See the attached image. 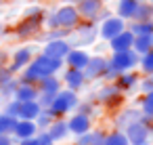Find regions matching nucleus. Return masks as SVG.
<instances>
[{
	"label": "nucleus",
	"instance_id": "nucleus-1",
	"mask_svg": "<svg viewBox=\"0 0 153 145\" xmlns=\"http://www.w3.org/2000/svg\"><path fill=\"white\" fill-rule=\"evenodd\" d=\"M65 63H63V59H51V57H46V55H34V59L19 72L21 76H19V80L21 82H32V84H36L40 78H44V76H53V74H59L61 72V67H63Z\"/></svg>",
	"mask_w": 153,
	"mask_h": 145
},
{
	"label": "nucleus",
	"instance_id": "nucleus-2",
	"mask_svg": "<svg viewBox=\"0 0 153 145\" xmlns=\"http://www.w3.org/2000/svg\"><path fill=\"white\" fill-rule=\"evenodd\" d=\"M44 15H46V9H42V7L25 9L21 21L15 25V36L21 40H30V38L38 36L44 28Z\"/></svg>",
	"mask_w": 153,
	"mask_h": 145
},
{
	"label": "nucleus",
	"instance_id": "nucleus-3",
	"mask_svg": "<svg viewBox=\"0 0 153 145\" xmlns=\"http://www.w3.org/2000/svg\"><path fill=\"white\" fill-rule=\"evenodd\" d=\"M97 38H99V28H97V23H94V21H84V19H82V21L69 32L67 42H69L71 46L84 49V46L94 44Z\"/></svg>",
	"mask_w": 153,
	"mask_h": 145
},
{
	"label": "nucleus",
	"instance_id": "nucleus-4",
	"mask_svg": "<svg viewBox=\"0 0 153 145\" xmlns=\"http://www.w3.org/2000/svg\"><path fill=\"white\" fill-rule=\"evenodd\" d=\"M78 103H80L78 93H76V90H69V88H65V86H63V88L55 95V99H53V103H51V107H48V109L55 114V118H63V116H67V114L76 111Z\"/></svg>",
	"mask_w": 153,
	"mask_h": 145
},
{
	"label": "nucleus",
	"instance_id": "nucleus-5",
	"mask_svg": "<svg viewBox=\"0 0 153 145\" xmlns=\"http://www.w3.org/2000/svg\"><path fill=\"white\" fill-rule=\"evenodd\" d=\"M138 57H140V55L134 53L132 49H128V51H117V53H113V55L109 57V67L115 70L117 74L136 70V67H138Z\"/></svg>",
	"mask_w": 153,
	"mask_h": 145
},
{
	"label": "nucleus",
	"instance_id": "nucleus-6",
	"mask_svg": "<svg viewBox=\"0 0 153 145\" xmlns=\"http://www.w3.org/2000/svg\"><path fill=\"white\" fill-rule=\"evenodd\" d=\"M97 101L107 109H115L124 103V93L115 86V82H105L97 90Z\"/></svg>",
	"mask_w": 153,
	"mask_h": 145
},
{
	"label": "nucleus",
	"instance_id": "nucleus-7",
	"mask_svg": "<svg viewBox=\"0 0 153 145\" xmlns=\"http://www.w3.org/2000/svg\"><path fill=\"white\" fill-rule=\"evenodd\" d=\"M97 28H99V38L105 40V42H109L113 36H117L120 32H124L128 28V21H124L122 17H117V15L111 13L107 19H103L101 23H97Z\"/></svg>",
	"mask_w": 153,
	"mask_h": 145
},
{
	"label": "nucleus",
	"instance_id": "nucleus-8",
	"mask_svg": "<svg viewBox=\"0 0 153 145\" xmlns=\"http://www.w3.org/2000/svg\"><path fill=\"white\" fill-rule=\"evenodd\" d=\"M55 17H57V25L63 28V30H74L82 21L78 9L74 4H69V2L67 4H61L59 9H55Z\"/></svg>",
	"mask_w": 153,
	"mask_h": 145
},
{
	"label": "nucleus",
	"instance_id": "nucleus-9",
	"mask_svg": "<svg viewBox=\"0 0 153 145\" xmlns=\"http://www.w3.org/2000/svg\"><path fill=\"white\" fill-rule=\"evenodd\" d=\"M124 132H126V137H128L130 145H149L151 135H153L151 126L143 124L140 120H138V122H134V124H130V126H126V128H124Z\"/></svg>",
	"mask_w": 153,
	"mask_h": 145
},
{
	"label": "nucleus",
	"instance_id": "nucleus-10",
	"mask_svg": "<svg viewBox=\"0 0 153 145\" xmlns=\"http://www.w3.org/2000/svg\"><path fill=\"white\" fill-rule=\"evenodd\" d=\"M107 67H109V59L107 57H103V55H90V59H88V63H86V67L82 72H84L86 80H101L105 76Z\"/></svg>",
	"mask_w": 153,
	"mask_h": 145
},
{
	"label": "nucleus",
	"instance_id": "nucleus-11",
	"mask_svg": "<svg viewBox=\"0 0 153 145\" xmlns=\"http://www.w3.org/2000/svg\"><path fill=\"white\" fill-rule=\"evenodd\" d=\"M71 4L78 9V13L84 21H94L97 15L101 13V9L105 7L103 0H74Z\"/></svg>",
	"mask_w": 153,
	"mask_h": 145
},
{
	"label": "nucleus",
	"instance_id": "nucleus-12",
	"mask_svg": "<svg viewBox=\"0 0 153 145\" xmlns=\"http://www.w3.org/2000/svg\"><path fill=\"white\" fill-rule=\"evenodd\" d=\"M71 44L67 42V38H57V40H46L42 46V55L51 57V59H65V55L69 53Z\"/></svg>",
	"mask_w": 153,
	"mask_h": 145
},
{
	"label": "nucleus",
	"instance_id": "nucleus-13",
	"mask_svg": "<svg viewBox=\"0 0 153 145\" xmlns=\"http://www.w3.org/2000/svg\"><path fill=\"white\" fill-rule=\"evenodd\" d=\"M67 128H69V132H71L74 137L84 135V132H88V130L92 128V118L86 116V114L74 111V116L67 118Z\"/></svg>",
	"mask_w": 153,
	"mask_h": 145
},
{
	"label": "nucleus",
	"instance_id": "nucleus-14",
	"mask_svg": "<svg viewBox=\"0 0 153 145\" xmlns=\"http://www.w3.org/2000/svg\"><path fill=\"white\" fill-rule=\"evenodd\" d=\"M32 59H34V49H32V46H21V49H17V51L11 55L9 70H11L13 74H19Z\"/></svg>",
	"mask_w": 153,
	"mask_h": 145
},
{
	"label": "nucleus",
	"instance_id": "nucleus-15",
	"mask_svg": "<svg viewBox=\"0 0 153 145\" xmlns=\"http://www.w3.org/2000/svg\"><path fill=\"white\" fill-rule=\"evenodd\" d=\"M88 59H90V53H88L86 49L71 46V49H69V53L65 55L63 63H65L67 67H74V70H84V67H86V63H88Z\"/></svg>",
	"mask_w": 153,
	"mask_h": 145
},
{
	"label": "nucleus",
	"instance_id": "nucleus-16",
	"mask_svg": "<svg viewBox=\"0 0 153 145\" xmlns=\"http://www.w3.org/2000/svg\"><path fill=\"white\" fill-rule=\"evenodd\" d=\"M61 82H63V86L65 88H69V90H82L84 88V84L88 82L86 80V76H84V72L82 70H74V67H67L65 72H63V78H61Z\"/></svg>",
	"mask_w": 153,
	"mask_h": 145
},
{
	"label": "nucleus",
	"instance_id": "nucleus-17",
	"mask_svg": "<svg viewBox=\"0 0 153 145\" xmlns=\"http://www.w3.org/2000/svg\"><path fill=\"white\" fill-rule=\"evenodd\" d=\"M138 80H140V74L134 72V70H130V72L117 74V78H115L113 82H115V86H117L122 93H128V90H132V88L138 86Z\"/></svg>",
	"mask_w": 153,
	"mask_h": 145
},
{
	"label": "nucleus",
	"instance_id": "nucleus-18",
	"mask_svg": "<svg viewBox=\"0 0 153 145\" xmlns=\"http://www.w3.org/2000/svg\"><path fill=\"white\" fill-rule=\"evenodd\" d=\"M132 42H134V34L126 28L124 32H120L117 36H113V38L109 40V49H111V53L128 51V49H132Z\"/></svg>",
	"mask_w": 153,
	"mask_h": 145
},
{
	"label": "nucleus",
	"instance_id": "nucleus-19",
	"mask_svg": "<svg viewBox=\"0 0 153 145\" xmlns=\"http://www.w3.org/2000/svg\"><path fill=\"white\" fill-rule=\"evenodd\" d=\"M138 120H140V109H136V107H124L115 116V128L124 130L126 126H130V124H134Z\"/></svg>",
	"mask_w": 153,
	"mask_h": 145
},
{
	"label": "nucleus",
	"instance_id": "nucleus-20",
	"mask_svg": "<svg viewBox=\"0 0 153 145\" xmlns=\"http://www.w3.org/2000/svg\"><path fill=\"white\" fill-rule=\"evenodd\" d=\"M105 137H107V132L103 128H90L88 132L76 137V145H103Z\"/></svg>",
	"mask_w": 153,
	"mask_h": 145
},
{
	"label": "nucleus",
	"instance_id": "nucleus-21",
	"mask_svg": "<svg viewBox=\"0 0 153 145\" xmlns=\"http://www.w3.org/2000/svg\"><path fill=\"white\" fill-rule=\"evenodd\" d=\"M36 132H38V126H36L34 120H17V124H15V128H13V137H15L17 141L36 137Z\"/></svg>",
	"mask_w": 153,
	"mask_h": 145
},
{
	"label": "nucleus",
	"instance_id": "nucleus-22",
	"mask_svg": "<svg viewBox=\"0 0 153 145\" xmlns=\"http://www.w3.org/2000/svg\"><path fill=\"white\" fill-rule=\"evenodd\" d=\"M36 86H38V93H51V95H57V93L63 88V82H61V78H57V74H53V76L40 78V80L36 82Z\"/></svg>",
	"mask_w": 153,
	"mask_h": 145
},
{
	"label": "nucleus",
	"instance_id": "nucleus-23",
	"mask_svg": "<svg viewBox=\"0 0 153 145\" xmlns=\"http://www.w3.org/2000/svg\"><path fill=\"white\" fill-rule=\"evenodd\" d=\"M138 2H140V0H117V4H115V15L122 17L124 21H132Z\"/></svg>",
	"mask_w": 153,
	"mask_h": 145
},
{
	"label": "nucleus",
	"instance_id": "nucleus-24",
	"mask_svg": "<svg viewBox=\"0 0 153 145\" xmlns=\"http://www.w3.org/2000/svg\"><path fill=\"white\" fill-rule=\"evenodd\" d=\"M46 132L53 137V141H55V143H59V141L67 139V135H69L67 120H65V118H55V120H53V124L46 128Z\"/></svg>",
	"mask_w": 153,
	"mask_h": 145
},
{
	"label": "nucleus",
	"instance_id": "nucleus-25",
	"mask_svg": "<svg viewBox=\"0 0 153 145\" xmlns=\"http://www.w3.org/2000/svg\"><path fill=\"white\" fill-rule=\"evenodd\" d=\"M13 99H17V101H36L38 99V86L32 84V82H21L19 80V86H17Z\"/></svg>",
	"mask_w": 153,
	"mask_h": 145
},
{
	"label": "nucleus",
	"instance_id": "nucleus-26",
	"mask_svg": "<svg viewBox=\"0 0 153 145\" xmlns=\"http://www.w3.org/2000/svg\"><path fill=\"white\" fill-rule=\"evenodd\" d=\"M40 111H42V107H40L38 101H21L17 120H36V116Z\"/></svg>",
	"mask_w": 153,
	"mask_h": 145
},
{
	"label": "nucleus",
	"instance_id": "nucleus-27",
	"mask_svg": "<svg viewBox=\"0 0 153 145\" xmlns=\"http://www.w3.org/2000/svg\"><path fill=\"white\" fill-rule=\"evenodd\" d=\"M153 49V34H140V36H134V42H132V51L138 53V55H145L147 51Z\"/></svg>",
	"mask_w": 153,
	"mask_h": 145
},
{
	"label": "nucleus",
	"instance_id": "nucleus-28",
	"mask_svg": "<svg viewBox=\"0 0 153 145\" xmlns=\"http://www.w3.org/2000/svg\"><path fill=\"white\" fill-rule=\"evenodd\" d=\"M149 19H153V4L149 0H140L132 21H149Z\"/></svg>",
	"mask_w": 153,
	"mask_h": 145
},
{
	"label": "nucleus",
	"instance_id": "nucleus-29",
	"mask_svg": "<svg viewBox=\"0 0 153 145\" xmlns=\"http://www.w3.org/2000/svg\"><path fill=\"white\" fill-rule=\"evenodd\" d=\"M128 30H130L134 36L153 34V19H149V21H128Z\"/></svg>",
	"mask_w": 153,
	"mask_h": 145
},
{
	"label": "nucleus",
	"instance_id": "nucleus-30",
	"mask_svg": "<svg viewBox=\"0 0 153 145\" xmlns=\"http://www.w3.org/2000/svg\"><path fill=\"white\" fill-rule=\"evenodd\" d=\"M17 86H19V78L17 76H13L11 80H7L4 84H0V97L2 99H13L15 97V90H17Z\"/></svg>",
	"mask_w": 153,
	"mask_h": 145
},
{
	"label": "nucleus",
	"instance_id": "nucleus-31",
	"mask_svg": "<svg viewBox=\"0 0 153 145\" xmlns=\"http://www.w3.org/2000/svg\"><path fill=\"white\" fill-rule=\"evenodd\" d=\"M103 145H130V141H128V137H126L124 130L115 128L113 132H109V135L105 137V143H103Z\"/></svg>",
	"mask_w": 153,
	"mask_h": 145
},
{
	"label": "nucleus",
	"instance_id": "nucleus-32",
	"mask_svg": "<svg viewBox=\"0 0 153 145\" xmlns=\"http://www.w3.org/2000/svg\"><path fill=\"white\" fill-rule=\"evenodd\" d=\"M53 120H55V114L51 111V109H42L38 116H36V126H38V130H46L51 124H53Z\"/></svg>",
	"mask_w": 153,
	"mask_h": 145
},
{
	"label": "nucleus",
	"instance_id": "nucleus-33",
	"mask_svg": "<svg viewBox=\"0 0 153 145\" xmlns=\"http://www.w3.org/2000/svg\"><path fill=\"white\" fill-rule=\"evenodd\" d=\"M138 67H140V72L145 76H151L153 74V49L138 57Z\"/></svg>",
	"mask_w": 153,
	"mask_h": 145
},
{
	"label": "nucleus",
	"instance_id": "nucleus-34",
	"mask_svg": "<svg viewBox=\"0 0 153 145\" xmlns=\"http://www.w3.org/2000/svg\"><path fill=\"white\" fill-rule=\"evenodd\" d=\"M17 124L15 116H7L4 111L0 114V135H13V128Z\"/></svg>",
	"mask_w": 153,
	"mask_h": 145
},
{
	"label": "nucleus",
	"instance_id": "nucleus-35",
	"mask_svg": "<svg viewBox=\"0 0 153 145\" xmlns=\"http://www.w3.org/2000/svg\"><path fill=\"white\" fill-rule=\"evenodd\" d=\"M140 114L153 118V90L143 93V97H140Z\"/></svg>",
	"mask_w": 153,
	"mask_h": 145
},
{
	"label": "nucleus",
	"instance_id": "nucleus-36",
	"mask_svg": "<svg viewBox=\"0 0 153 145\" xmlns=\"http://www.w3.org/2000/svg\"><path fill=\"white\" fill-rule=\"evenodd\" d=\"M69 32H71V30H63V28H53V30H48V32H44V34H42V40L46 42V40L67 38V36H69Z\"/></svg>",
	"mask_w": 153,
	"mask_h": 145
},
{
	"label": "nucleus",
	"instance_id": "nucleus-37",
	"mask_svg": "<svg viewBox=\"0 0 153 145\" xmlns=\"http://www.w3.org/2000/svg\"><path fill=\"white\" fill-rule=\"evenodd\" d=\"M94 109H97V107H94V103H92V101H80V103H78V107H76V111L86 114V116H90V118L94 116Z\"/></svg>",
	"mask_w": 153,
	"mask_h": 145
},
{
	"label": "nucleus",
	"instance_id": "nucleus-38",
	"mask_svg": "<svg viewBox=\"0 0 153 145\" xmlns=\"http://www.w3.org/2000/svg\"><path fill=\"white\" fill-rule=\"evenodd\" d=\"M19 105H21V101H17V99H9L7 105H4V114L17 118V114H19Z\"/></svg>",
	"mask_w": 153,
	"mask_h": 145
},
{
	"label": "nucleus",
	"instance_id": "nucleus-39",
	"mask_svg": "<svg viewBox=\"0 0 153 145\" xmlns=\"http://www.w3.org/2000/svg\"><path fill=\"white\" fill-rule=\"evenodd\" d=\"M36 141H38V145H57V143L53 141V137H51L46 130H38V132H36Z\"/></svg>",
	"mask_w": 153,
	"mask_h": 145
},
{
	"label": "nucleus",
	"instance_id": "nucleus-40",
	"mask_svg": "<svg viewBox=\"0 0 153 145\" xmlns=\"http://www.w3.org/2000/svg\"><path fill=\"white\" fill-rule=\"evenodd\" d=\"M138 86H140V93H149V90H153V80H151V76L140 78V80H138Z\"/></svg>",
	"mask_w": 153,
	"mask_h": 145
},
{
	"label": "nucleus",
	"instance_id": "nucleus-41",
	"mask_svg": "<svg viewBox=\"0 0 153 145\" xmlns=\"http://www.w3.org/2000/svg\"><path fill=\"white\" fill-rule=\"evenodd\" d=\"M13 76H15V74L9 70V65H7V63H4V65H0V84H4V82H7V80H11Z\"/></svg>",
	"mask_w": 153,
	"mask_h": 145
},
{
	"label": "nucleus",
	"instance_id": "nucleus-42",
	"mask_svg": "<svg viewBox=\"0 0 153 145\" xmlns=\"http://www.w3.org/2000/svg\"><path fill=\"white\" fill-rule=\"evenodd\" d=\"M0 145H15L13 135H0Z\"/></svg>",
	"mask_w": 153,
	"mask_h": 145
},
{
	"label": "nucleus",
	"instance_id": "nucleus-43",
	"mask_svg": "<svg viewBox=\"0 0 153 145\" xmlns=\"http://www.w3.org/2000/svg\"><path fill=\"white\" fill-rule=\"evenodd\" d=\"M19 145H38V141H36V137H30V139H21Z\"/></svg>",
	"mask_w": 153,
	"mask_h": 145
},
{
	"label": "nucleus",
	"instance_id": "nucleus-44",
	"mask_svg": "<svg viewBox=\"0 0 153 145\" xmlns=\"http://www.w3.org/2000/svg\"><path fill=\"white\" fill-rule=\"evenodd\" d=\"M7 61H9V55H7L4 51H0V65H4Z\"/></svg>",
	"mask_w": 153,
	"mask_h": 145
},
{
	"label": "nucleus",
	"instance_id": "nucleus-45",
	"mask_svg": "<svg viewBox=\"0 0 153 145\" xmlns=\"http://www.w3.org/2000/svg\"><path fill=\"white\" fill-rule=\"evenodd\" d=\"M2 34H4V23L0 21V36H2Z\"/></svg>",
	"mask_w": 153,
	"mask_h": 145
},
{
	"label": "nucleus",
	"instance_id": "nucleus-46",
	"mask_svg": "<svg viewBox=\"0 0 153 145\" xmlns=\"http://www.w3.org/2000/svg\"><path fill=\"white\" fill-rule=\"evenodd\" d=\"M2 2H4V0H0V7H2Z\"/></svg>",
	"mask_w": 153,
	"mask_h": 145
},
{
	"label": "nucleus",
	"instance_id": "nucleus-47",
	"mask_svg": "<svg viewBox=\"0 0 153 145\" xmlns=\"http://www.w3.org/2000/svg\"><path fill=\"white\" fill-rule=\"evenodd\" d=\"M59 2H67V0H59Z\"/></svg>",
	"mask_w": 153,
	"mask_h": 145
},
{
	"label": "nucleus",
	"instance_id": "nucleus-48",
	"mask_svg": "<svg viewBox=\"0 0 153 145\" xmlns=\"http://www.w3.org/2000/svg\"><path fill=\"white\" fill-rule=\"evenodd\" d=\"M149 2H151V4H153V0H149Z\"/></svg>",
	"mask_w": 153,
	"mask_h": 145
},
{
	"label": "nucleus",
	"instance_id": "nucleus-49",
	"mask_svg": "<svg viewBox=\"0 0 153 145\" xmlns=\"http://www.w3.org/2000/svg\"><path fill=\"white\" fill-rule=\"evenodd\" d=\"M151 80H153V74H151Z\"/></svg>",
	"mask_w": 153,
	"mask_h": 145
},
{
	"label": "nucleus",
	"instance_id": "nucleus-50",
	"mask_svg": "<svg viewBox=\"0 0 153 145\" xmlns=\"http://www.w3.org/2000/svg\"><path fill=\"white\" fill-rule=\"evenodd\" d=\"M103 2H107V0H103Z\"/></svg>",
	"mask_w": 153,
	"mask_h": 145
},
{
	"label": "nucleus",
	"instance_id": "nucleus-51",
	"mask_svg": "<svg viewBox=\"0 0 153 145\" xmlns=\"http://www.w3.org/2000/svg\"><path fill=\"white\" fill-rule=\"evenodd\" d=\"M151 145H153V141H151Z\"/></svg>",
	"mask_w": 153,
	"mask_h": 145
}]
</instances>
